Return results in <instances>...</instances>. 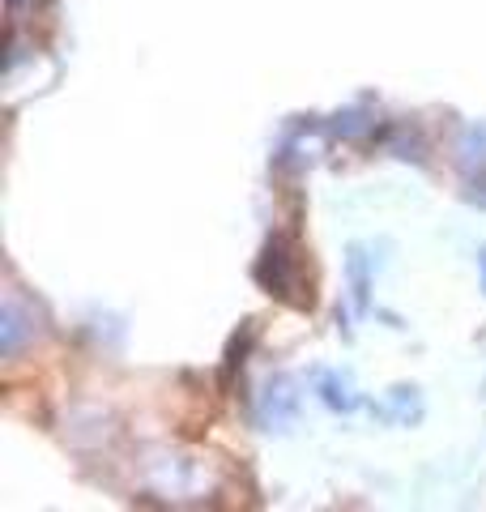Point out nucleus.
Segmentation results:
<instances>
[{
  "label": "nucleus",
  "instance_id": "nucleus-1",
  "mask_svg": "<svg viewBox=\"0 0 486 512\" xmlns=\"http://www.w3.org/2000/svg\"><path fill=\"white\" fill-rule=\"evenodd\" d=\"M320 393H324V402H329L333 410H354L359 406V397L350 393V384L337 380V376H320Z\"/></svg>",
  "mask_w": 486,
  "mask_h": 512
},
{
  "label": "nucleus",
  "instance_id": "nucleus-2",
  "mask_svg": "<svg viewBox=\"0 0 486 512\" xmlns=\"http://www.w3.org/2000/svg\"><path fill=\"white\" fill-rule=\"evenodd\" d=\"M478 265H482V274H486V252H478Z\"/></svg>",
  "mask_w": 486,
  "mask_h": 512
}]
</instances>
